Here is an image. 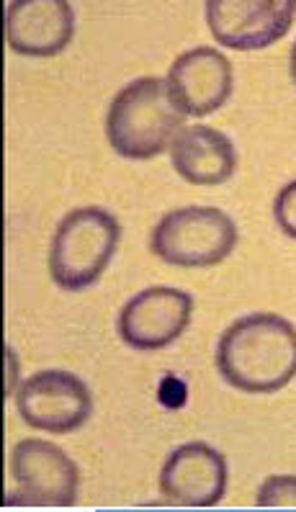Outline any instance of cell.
I'll use <instances>...</instances> for the list:
<instances>
[{"label": "cell", "instance_id": "cell-2", "mask_svg": "<svg viewBox=\"0 0 296 512\" xmlns=\"http://www.w3.org/2000/svg\"><path fill=\"white\" fill-rule=\"evenodd\" d=\"M183 114L160 78H139L121 88L109 106L106 137L127 160L158 157L183 129Z\"/></svg>", "mask_w": 296, "mask_h": 512}, {"label": "cell", "instance_id": "cell-6", "mask_svg": "<svg viewBox=\"0 0 296 512\" xmlns=\"http://www.w3.org/2000/svg\"><path fill=\"white\" fill-rule=\"evenodd\" d=\"M16 407L31 428L67 435L88 422L93 412V397L80 376L52 368L21 381Z\"/></svg>", "mask_w": 296, "mask_h": 512}, {"label": "cell", "instance_id": "cell-10", "mask_svg": "<svg viewBox=\"0 0 296 512\" xmlns=\"http://www.w3.org/2000/svg\"><path fill=\"white\" fill-rule=\"evenodd\" d=\"M235 73L230 60L212 47L188 49L173 62L168 91L186 116H209L230 101Z\"/></svg>", "mask_w": 296, "mask_h": 512}, {"label": "cell", "instance_id": "cell-14", "mask_svg": "<svg viewBox=\"0 0 296 512\" xmlns=\"http://www.w3.org/2000/svg\"><path fill=\"white\" fill-rule=\"evenodd\" d=\"M273 217L276 224L281 227L286 237L296 240V181L286 183L276 196V204H273Z\"/></svg>", "mask_w": 296, "mask_h": 512}, {"label": "cell", "instance_id": "cell-5", "mask_svg": "<svg viewBox=\"0 0 296 512\" xmlns=\"http://www.w3.org/2000/svg\"><path fill=\"white\" fill-rule=\"evenodd\" d=\"M11 474L19 487L6 502L34 507H70L78 502L80 474L73 458L47 440L29 438L11 453Z\"/></svg>", "mask_w": 296, "mask_h": 512}, {"label": "cell", "instance_id": "cell-7", "mask_svg": "<svg viewBox=\"0 0 296 512\" xmlns=\"http://www.w3.org/2000/svg\"><path fill=\"white\" fill-rule=\"evenodd\" d=\"M204 8L214 39L235 52L271 47L296 16V0H209Z\"/></svg>", "mask_w": 296, "mask_h": 512}, {"label": "cell", "instance_id": "cell-3", "mask_svg": "<svg viewBox=\"0 0 296 512\" xmlns=\"http://www.w3.org/2000/svg\"><path fill=\"white\" fill-rule=\"evenodd\" d=\"M121 240L114 214L98 206L70 211L55 229L49 247V273L65 291H85L96 284Z\"/></svg>", "mask_w": 296, "mask_h": 512}, {"label": "cell", "instance_id": "cell-11", "mask_svg": "<svg viewBox=\"0 0 296 512\" xmlns=\"http://www.w3.org/2000/svg\"><path fill=\"white\" fill-rule=\"evenodd\" d=\"M75 34V11L65 0H13L6 8V39L24 57H55Z\"/></svg>", "mask_w": 296, "mask_h": 512}, {"label": "cell", "instance_id": "cell-16", "mask_svg": "<svg viewBox=\"0 0 296 512\" xmlns=\"http://www.w3.org/2000/svg\"><path fill=\"white\" fill-rule=\"evenodd\" d=\"M291 78H294V85H296V42H294V47H291Z\"/></svg>", "mask_w": 296, "mask_h": 512}, {"label": "cell", "instance_id": "cell-1", "mask_svg": "<svg viewBox=\"0 0 296 512\" xmlns=\"http://www.w3.org/2000/svg\"><path fill=\"white\" fill-rule=\"evenodd\" d=\"M217 368L240 392L273 394L284 389L296 376V327L271 312L240 317L219 338Z\"/></svg>", "mask_w": 296, "mask_h": 512}, {"label": "cell", "instance_id": "cell-9", "mask_svg": "<svg viewBox=\"0 0 296 512\" xmlns=\"http://www.w3.org/2000/svg\"><path fill=\"white\" fill-rule=\"evenodd\" d=\"M160 492L178 507H214L227 492V461L209 443H183L160 471Z\"/></svg>", "mask_w": 296, "mask_h": 512}, {"label": "cell", "instance_id": "cell-12", "mask_svg": "<svg viewBox=\"0 0 296 512\" xmlns=\"http://www.w3.org/2000/svg\"><path fill=\"white\" fill-rule=\"evenodd\" d=\"M173 168L186 183L219 186L237 168V150L227 134L212 127H183L170 145Z\"/></svg>", "mask_w": 296, "mask_h": 512}, {"label": "cell", "instance_id": "cell-13", "mask_svg": "<svg viewBox=\"0 0 296 512\" xmlns=\"http://www.w3.org/2000/svg\"><path fill=\"white\" fill-rule=\"evenodd\" d=\"M258 507H296V476L278 474L268 476L255 494Z\"/></svg>", "mask_w": 296, "mask_h": 512}, {"label": "cell", "instance_id": "cell-15", "mask_svg": "<svg viewBox=\"0 0 296 512\" xmlns=\"http://www.w3.org/2000/svg\"><path fill=\"white\" fill-rule=\"evenodd\" d=\"M183 381L176 379V376H165L163 379V386H160V402L168 407V410H181L183 404H186V392H178L176 389H181Z\"/></svg>", "mask_w": 296, "mask_h": 512}, {"label": "cell", "instance_id": "cell-8", "mask_svg": "<svg viewBox=\"0 0 296 512\" xmlns=\"http://www.w3.org/2000/svg\"><path fill=\"white\" fill-rule=\"evenodd\" d=\"M191 314V294L170 286H152L124 304L119 314V335L137 350H160L181 338Z\"/></svg>", "mask_w": 296, "mask_h": 512}, {"label": "cell", "instance_id": "cell-4", "mask_svg": "<svg viewBox=\"0 0 296 512\" xmlns=\"http://www.w3.org/2000/svg\"><path fill=\"white\" fill-rule=\"evenodd\" d=\"M237 245L235 219L214 206H186L165 214L152 229L150 247L163 263L209 268L230 258Z\"/></svg>", "mask_w": 296, "mask_h": 512}]
</instances>
